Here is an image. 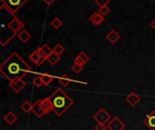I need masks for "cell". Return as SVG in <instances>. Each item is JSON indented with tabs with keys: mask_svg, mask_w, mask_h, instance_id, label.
Here are the masks:
<instances>
[{
	"mask_svg": "<svg viewBox=\"0 0 155 130\" xmlns=\"http://www.w3.org/2000/svg\"><path fill=\"white\" fill-rule=\"evenodd\" d=\"M31 71V67L18 55L12 52L0 65V72L9 81L22 79Z\"/></svg>",
	"mask_w": 155,
	"mask_h": 130,
	"instance_id": "6da1fadb",
	"label": "cell"
},
{
	"mask_svg": "<svg viewBox=\"0 0 155 130\" xmlns=\"http://www.w3.org/2000/svg\"><path fill=\"white\" fill-rule=\"evenodd\" d=\"M49 99L54 106V112L58 117H61L74 104V100L62 89H57Z\"/></svg>",
	"mask_w": 155,
	"mask_h": 130,
	"instance_id": "7a4b0ae2",
	"label": "cell"
},
{
	"mask_svg": "<svg viewBox=\"0 0 155 130\" xmlns=\"http://www.w3.org/2000/svg\"><path fill=\"white\" fill-rule=\"evenodd\" d=\"M27 2V0H1L2 5L9 10L13 14L15 13Z\"/></svg>",
	"mask_w": 155,
	"mask_h": 130,
	"instance_id": "3957f363",
	"label": "cell"
},
{
	"mask_svg": "<svg viewBox=\"0 0 155 130\" xmlns=\"http://www.w3.org/2000/svg\"><path fill=\"white\" fill-rule=\"evenodd\" d=\"M24 26H25L24 23L21 20H19L15 14L13 15L11 21L7 24V28L12 32V36L13 37L15 34H17L20 31H22Z\"/></svg>",
	"mask_w": 155,
	"mask_h": 130,
	"instance_id": "277c9868",
	"label": "cell"
},
{
	"mask_svg": "<svg viewBox=\"0 0 155 130\" xmlns=\"http://www.w3.org/2000/svg\"><path fill=\"white\" fill-rule=\"evenodd\" d=\"M93 119H94L97 123L107 124V123L112 119V117H111V115H110L104 108H101V109L93 116Z\"/></svg>",
	"mask_w": 155,
	"mask_h": 130,
	"instance_id": "5b68a950",
	"label": "cell"
},
{
	"mask_svg": "<svg viewBox=\"0 0 155 130\" xmlns=\"http://www.w3.org/2000/svg\"><path fill=\"white\" fill-rule=\"evenodd\" d=\"M29 59H30V61H31L33 63H35V65H42V64L44 63V62L46 61V57H45V56L42 54V52H40L39 48H37L35 51H34V52L30 54Z\"/></svg>",
	"mask_w": 155,
	"mask_h": 130,
	"instance_id": "8992f818",
	"label": "cell"
},
{
	"mask_svg": "<svg viewBox=\"0 0 155 130\" xmlns=\"http://www.w3.org/2000/svg\"><path fill=\"white\" fill-rule=\"evenodd\" d=\"M107 128L109 130H124L125 128V124L120 120L119 118L114 117L107 124Z\"/></svg>",
	"mask_w": 155,
	"mask_h": 130,
	"instance_id": "52a82bcc",
	"label": "cell"
},
{
	"mask_svg": "<svg viewBox=\"0 0 155 130\" xmlns=\"http://www.w3.org/2000/svg\"><path fill=\"white\" fill-rule=\"evenodd\" d=\"M26 83L25 81H24L22 79H18V80H15L12 81H9L8 86L15 92V93H19L25 87Z\"/></svg>",
	"mask_w": 155,
	"mask_h": 130,
	"instance_id": "ba28073f",
	"label": "cell"
},
{
	"mask_svg": "<svg viewBox=\"0 0 155 130\" xmlns=\"http://www.w3.org/2000/svg\"><path fill=\"white\" fill-rule=\"evenodd\" d=\"M41 101H42V100H37L33 104L32 109H31V111H32L38 119H40V118H42L44 115H45V111H44V109H43V108H42Z\"/></svg>",
	"mask_w": 155,
	"mask_h": 130,
	"instance_id": "9c48e42d",
	"label": "cell"
},
{
	"mask_svg": "<svg viewBox=\"0 0 155 130\" xmlns=\"http://www.w3.org/2000/svg\"><path fill=\"white\" fill-rule=\"evenodd\" d=\"M125 101L131 107H135L141 101V97L138 94H136L135 92H131L129 95H127L125 97Z\"/></svg>",
	"mask_w": 155,
	"mask_h": 130,
	"instance_id": "30bf717a",
	"label": "cell"
},
{
	"mask_svg": "<svg viewBox=\"0 0 155 130\" xmlns=\"http://www.w3.org/2000/svg\"><path fill=\"white\" fill-rule=\"evenodd\" d=\"M143 122L149 128L150 130H155V110L148 114L143 120Z\"/></svg>",
	"mask_w": 155,
	"mask_h": 130,
	"instance_id": "8fae6325",
	"label": "cell"
},
{
	"mask_svg": "<svg viewBox=\"0 0 155 130\" xmlns=\"http://www.w3.org/2000/svg\"><path fill=\"white\" fill-rule=\"evenodd\" d=\"M90 22L94 24V25H99L101 24L103 22H104V16L103 14H101L99 12H94L90 17H89Z\"/></svg>",
	"mask_w": 155,
	"mask_h": 130,
	"instance_id": "7c38bea8",
	"label": "cell"
},
{
	"mask_svg": "<svg viewBox=\"0 0 155 130\" xmlns=\"http://www.w3.org/2000/svg\"><path fill=\"white\" fill-rule=\"evenodd\" d=\"M89 60H90V57H89L84 52H81L75 57L74 62H75V63H77V64H80V65H82V66H84L85 63H87V62H89Z\"/></svg>",
	"mask_w": 155,
	"mask_h": 130,
	"instance_id": "4fadbf2b",
	"label": "cell"
},
{
	"mask_svg": "<svg viewBox=\"0 0 155 130\" xmlns=\"http://www.w3.org/2000/svg\"><path fill=\"white\" fill-rule=\"evenodd\" d=\"M41 104H42V108H43L45 115L50 113L51 111H54V106L49 98H45L44 100H42Z\"/></svg>",
	"mask_w": 155,
	"mask_h": 130,
	"instance_id": "5bb4252c",
	"label": "cell"
},
{
	"mask_svg": "<svg viewBox=\"0 0 155 130\" xmlns=\"http://www.w3.org/2000/svg\"><path fill=\"white\" fill-rule=\"evenodd\" d=\"M106 39L111 43H115L119 39H120V34L115 31V30H111L107 34H106Z\"/></svg>",
	"mask_w": 155,
	"mask_h": 130,
	"instance_id": "9a60e30c",
	"label": "cell"
},
{
	"mask_svg": "<svg viewBox=\"0 0 155 130\" xmlns=\"http://www.w3.org/2000/svg\"><path fill=\"white\" fill-rule=\"evenodd\" d=\"M4 120L5 121V123L9 126H12L14 123H15L17 121V116L13 113L12 111H9L5 116H4Z\"/></svg>",
	"mask_w": 155,
	"mask_h": 130,
	"instance_id": "2e32d148",
	"label": "cell"
},
{
	"mask_svg": "<svg viewBox=\"0 0 155 130\" xmlns=\"http://www.w3.org/2000/svg\"><path fill=\"white\" fill-rule=\"evenodd\" d=\"M39 75H40V78H41V80H42V81H43L44 86H48V85H50L51 82H52V81H54V77L53 75H51V74H49V73H47V72L40 73Z\"/></svg>",
	"mask_w": 155,
	"mask_h": 130,
	"instance_id": "e0dca14e",
	"label": "cell"
},
{
	"mask_svg": "<svg viewBox=\"0 0 155 130\" xmlns=\"http://www.w3.org/2000/svg\"><path fill=\"white\" fill-rule=\"evenodd\" d=\"M17 37H18V39H19L23 43H27V42L31 39V34H30L26 30L23 29V30L18 33Z\"/></svg>",
	"mask_w": 155,
	"mask_h": 130,
	"instance_id": "ac0fdd59",
	"label": "cell"
},
{
	"mask_svg": "<svg viewBox=\"0 0 155 130\" xmlns=\"http://www.w3.org/2000/svg\"><path fill=\"white\" fill-rule=\"evenodd\" d=\"M57 79H58L59 83H60L63 87H67L71 82H73V80H72L71 78H69L68 75H66V74H63V75L59 76Z\"/></svg>",
	"mask_w": 155,
	"mask_h": 130,
	"instance_id": "d6986e66",
	"label": "cell"
},
{
	"mask_svg": "<svg viewBox=\"0 0 155 130\" xmlns=\"http://www.w3.org/2000/svg\"><path fill=\"white\" fill-rule=\"evenodd\" d=\"M46 61L51 64V65H55L59 61H60V55H58V54H56L55 52H52L47 58H46Z\"/></svg>",
	"mask_w": 155,
	"mask_h": 130,
	"instance_id": "ffe728a7",
	"label": "cell"
},
{
	"mask_svg": "<svg viewBox=\"0 0 155 130\" xmlns=\"http://www.w3.org/2000/svg\"><path fill=\"white\" fill-rule=\"evenodd\" d=\"M39 50L42 52V54L46 58L53 52V49H51L47 44H43L41 47H39Z\"/></svg>",
	"mask_w": 155,
	"mask_h": 130,
	"instance_id": "44dd1931",
	"label": "cell"
},
{
	"mask_svg": "<svg viewBox=\"0 0 155 130\" xmlns=\"http://www.w3.org/2000/svg\"><path fill=\"white\" fill-rule=\"evenodd\" d=\"M32 106H33V104H31L28 100H25V101H24V102L21 104L20 108H21V109H22L24 112L28 113L29 111H31V109H32Z\"/></svg>",
	"mask_w": 155,
	"mask_h": 130,
	"instance_id": "7402d4cb",
	"label": "cell"
},
{
	"mask_svg": "<svg viewBox=\"0 0 155 130\" xmlns=\"http://www.w3.org/2000/svg\"><path fill=\"white\" fill-rule=\"evenodd\" d=\"M63 25V22L60 18L58 17H54L52 21H51V26L54 27V29H59L61 26Z\"/></svg>",
	"mask_w": 155,
	"mask_h": 130,
	"instance_id": "603a6c76",
	"label": "cell"
},
{
	"mask_svg": "<svg viewBox=\"0 0 155 130\" xmlns=\"http://www.w3.org/2000/svg\"><path fill=\"white\" fill-rule=\"evenodd\" d=\"M33 84H34V86H35V87H36V88H40V87L44 86L43 81H42V80H41V78H40V75H39V74H38V75H36V76L34 78V80H33Z\"/></svg>",
	"mask_w": 155,
	"mask_h": 130,
	"instance_id": "cb8c5ba5",
	"label": "cell"
},
{
	"mask_svg": "<svg viewBox=\"0 0 155 130\" xmlns=\"http://www.w3.org/2000/svg\"><path fill=\"white\" fill-rule=\"evenodd\" d=\"M83 67H84V66H82V65H80V64H77V63H75V62H74V64H73L72 67H71V70H72L75 74H78V73H80V72L83 71Z\"/></svg>",
	"mask_w": 155,
	"mask_h": 130,
	"instance_id": "d4e9b609",
	"label": "cell"
},
{
	"mask_svg": "<svg viewBox=\"0 0 155 130\" xmlns=\"http://www.w3.org/2000/svg\"><path fill=\"white\" fill-rule=\"evenodd\" d=\"M53 52H55V53L58 54V55H61V54L64 52V48L60 43H58V44H56V45L53 48Z\"/></svg>",
	"mask_w": 155,
	"mask_h": 130,
	"instance_id": "484cf974",
	"label": "cell"
},
{
	"mask_svg": "<svg viewBox=\"0 0 155 130\" xmlns=\"http://www.w3.org/2000/svg\"><path fill=\"white\" fill-rule=\"evenodd\" d=\"M98 12H99L101 14H103V15L104 16V15H106V14L110 12V8H109V6H108V5L102 6V7H99Z\"/></svg>",
	"mask_w": 155,
	"mask_h": 130,
	"instance_id": "4316f807",
	"label": "cell"
},
{
	"mask_svg": "<svg viewBox=\"0 0 155 130\" xmlns=\"http://www.w3.org/2000/svg\"><path fill=\"white\" fill-rule=\"evenodd\" d=\"M109 3H110V0H95V4L97 5H99L100 7L108 5Z\"/></svg>",
	"mask_w": 155,
	"mask_h": 130,
	"instance_id": "83f0119b",
	"label": "cell"
},
{
	"mask_svg": "<svg viewBox=\"0 0 155 130\" xmlns=\"http://www.w3.org/2000/svg\"><path fill=\"white\" fill-rule=\"evenodd\" d=\"M95 130H106L107 129V126L106 124H102V123H97V125L94 127Z\"/></svg>",
	"mask_w": 155,
	"mask_h": 130,
	"instance_id": "f1b7e54d",
	"label": "cell"
},
{
	"mask_svg": "<svg viewBox=\"0 0 155 130\" xmlns=\"http://www.w3.org/2000/svg\"><path fill=\"white\" fill-rule=\"evenodd\" d=\"M54 1H55V0H44V2H45V4H47L48 5H51L52 4H54Z\"/></svg>",
	"mask_w": 155,
	"mask_h": 130,
	"instance_id": "f546056e",
	"label": "cell"
},
{
	"mask_svg": "<svg viewBox=\"0 0 155 130\" xmlns=\"http://www.w3.org/2000/svg\"><path fill=\"white\" fill-rule=\"evenodd\" d=\"M150 25H151V27H152L153 29H154L155 30V19L153 21V22H152V23H151V24H150Z\"/></svg>",
	"mask_w": 155,
	"mask_h": 130,
	"instance_id": "4dcf8cb0",
	"label": "cell"
}]
</instances>
